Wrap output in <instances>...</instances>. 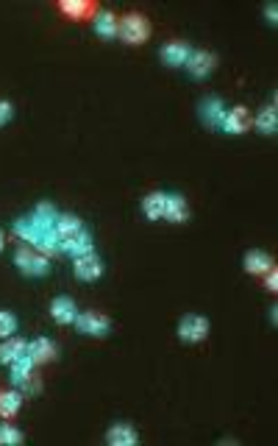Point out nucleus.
Segmentation results:
<instances>
[{
	"label": "nucleus",
	"mask_w": 278,
	"mask_h": 446,
	"mask_svg": "<svg viewBox=\"0 0 278 446\" xmlns=\"http://www.w3.org/2000/svg\"><path fill=\"white\" fill-rule=\"evenodd\" d=\"M76 327L81 329V335L100 338V335H106V332H109L111 321H109V316H103V313H98V310H89V313L76 316Z\"/></svg>",
	"instance_id": "7ed1b4c3"
},
{
	"label": "nucleus",
	"mask_w": 278,
	"mask_h": 446,
	"mask_svg": "<svg viewBox=\"0 0 278 446\" xmlns=\"http://www.w3.org/2000/svg\"><path fill=\"white\" fill-rule=\"evenodd\" d=\"M58 12H64L67 17H76V20H95L98 14V3L95 0H58Z\"/></svg>",
	"instance_id": "20e7f679"
},
{
	"label": "nucleus",
	"mask_w": 278,
	"mask_h": 446,
	"mask_svg": "<svg viewBox=\"0 0 278 446\" xmlns=\"http://www.w3.org/2000/svg\"><path fill=\"white\" fill-rule=\"evenodd\" d=\"M50 316H53L56 324H70V321H76V304H73V299H67V295H58V299H53Z\"/></svg>",
	"instance_id": "f8f14e48"
},
{
	"label": "nucleus",
	"mask_w": 278,
	"mask_h": 446,
	"mask_svg": "<svg viewBox=\"0 0 278 446\" xmlns=\"http://www.w3.org/2000/svg\"><path fill=\"white\" fill-rule=\"evenodd\" d=\"M250 112L245 109V106H234L226 117H223V128L226 131H231V134H239V131H248L250 128Z\"/></svg>",
	"instance_id": "9d476101"
},
{
	"label": "nucleus",
	"mask_w": 278,
	"mask_h": 446,
	"mask_svg": "<svg viewBox=\"0 0 278 446\" xmlns=\"http://www.w3.org/2000/svg\"><path fill=\"white\" fill-rule=\"evenodd\" d=\"M261 276H264V287H267L270 293H275V287H278V271H275V265H272V268H267Z\"/></svg>",
	"instance_id": "b1692460"
},
{
	"label": "nucleus",
	"mask_w": 278,
	"mask_h": 446,
	"mask_svg": "<svg viewBox=\"0 0 278 446\" xmlns=\"http://www.w3.org/2000/svg\"><path fill=\"white\" fill-rule=\"evenodd\" d=\"M92 23H95V31L100 37H114L117 34V14H111V12H98Z\"/></svg>",
	"instance_id": "a211bd4d"
},
{
	"label": "nucleus",
	"mask_w": 278,
	"mask_h": 446,
	"mask_svg": "<svg viewBox=\"0 0 278 446\" xmlns=\"http://www.w3.org/2000/svg\"><path fill=\"white\" fill-rule=\"evenodd\" d=\"M23 440V432L12 424H0V443H20Z\"/></svg>",
	"instance_id": "4be33fe9"
},
{
	"label": "nucleus",
	"mask_w": 278,
	"mask_h": 446,
	"mask_svg": "<svg viewBox=\"0 0 278 446\" xmlns=\"http://www.w3.org/2000/svg\"><path fill=\"white\" fill-rule=\"evenodd\" d=\"M186 64H189L192 76H208V72H212V67L217 64V56L212 50H192L189 59H186Z\"/></svg>",
	"instance_id": "6e6552de"
},
{
	"label": "nucleus",
	"mask_w": 278,
	"mask_h": 446,
	"mask_svg": "<svg viewBox=\"0 0 278 446\" xmlns=\"http://www.w3.org/2000/svg\"><path fill=\"white\" fill-rule=\"evenodd\" d=\"M14 262H17L20 271L28 273V276H42V273H47V257L36 254V251L28 249V246H20V249H17Z\"/></svg>",
	"instance_id": "f03ea898"
},
{
	"label": "nucleus",
	"mask_w": 278,
	"mask_h": 446,
	"mask_svg": "<svg viewBox=\"0 0 278 446\" xmlns=\"http://www.w3.org/2000/svg\"><path fill=\"white\" fill-rule=\"evenodd\" d=\"M12 117V104L9 101H0V123H6Z\"/></svg>",
	"instance_id": "393cba45"
},
{
	"label": "nucleus",
	"mask_w": 278,
	"mask_h": 446,
	"mask_svg": "<svg viewBox=\"0 0 278 446\" xmlns=\"http://www.w3.org/2000/svg\"><path fill=\"white\" fill-rule=\"evenodd\" d=\"M151 34V26L142 14H136V12H128L122 17H117V37L128 45H139V42H145Z\"/></svg>",
	"instance_id": "f257e3e1"
},
{
	"label": "nucleus",
	"mask_w": 278,
	"mask_h": 446,
	"mask_svg": "<svg viewBox=\"0 0 278 446\" xmlns=\"http://www.w3.org/2000/svg\"><path fill=\"white\" fill-rule=\"evenodd\" d=\"M106 440L111 446H128V443H136V432L128 427V424H114L109 432H106Z\"/></svg>",
	"instance_id": "2eb2a0df"
},
{
	"label": "nucleus",
	"mask_w": 278,
	"mask_h": 446,
	"mask_svg": "<svg viewBox=\"0 0 278 446\" xmlns=\"http://www.w3.org/2000/svg\"><path fill=\"white\" fill-rule=\"evenodd\" d=\"M20 405H23V396L17 391H0V418L17 416Z\"/></svg>",
	"instance_id": "dca6fc26"
},
{
	"label": "nucleus",
	"mask_w": 278,
	"mask_h": 446,
	"mask_svg": "<svg viewBox=\"0 0 278 446\" xmlns=\"http://www.w3.org/2000/svg\"><path fill=\"white\" fill-rule=\"evenodd\" d=\"M189 45L184 42V39H173V42H167V45H162V59L167 61V64H173V67H178V64H184L186 59H189Z\"/></svg>",
	"instance_id": "9b49d317"
},
{
	"label": "nucleus",
	"mask_w": 278,
	"mask_h": 446,
	"mask_svg": "<svg viewBox=\"0 0 278 446\" xmlns=\"http://www.w3.org/2000/svg\"><path fill=\"white\" fill-rule=\"evenodd\" d=\"M17 329V318L6 310H0V338H12Z\"/></svg>",
	"instance_id": "412c9836"
},
{
	"label": "nucleus",
	"mask_w": 278,
	"mask_h": 446,
	"mask_svg": "<svg viewBox=\"0 0 278 446\" xmlns=\"http://www.w3.org/2000/svg\"><path fill=\"white\" fill-rule=\"evenodd\" d=\"M164 217H170L173 223H181L186 217V201L181 195H167V204H164Z\"/></svg>",
	"instance_id": "6ab92c4d"
},
{
	"label": "nucleus",
	"mask_w": 278,
	"mask_h": 446,
	"mask_svg": "<svg viewBox=\"0 0 278 446\" xmlns=\"http://www.w3.org/2000/svg\"><path fill=\"white\" fill-rule=\"evenodd\" d=\"M61 249L70 251V254H76V257H81V254L92 251V240H89V235L84 229H78L73 235H61Z\"/></svg>",
	"instance_id": "1a4fd4ad"
},
{
	"label": "nucleus",
	"mask_w": 278,
	"mask_h": 446,
	"mask_svg": "<svg viewBox=\"0 0 278 446\" xmlns=\"http://www.w3.org/2000/svg\"><path fill=\"white\" fill-rule=\"evenodd\" d=\"M256 126H259L264 134H272V131H275V109H272V106L261 109L259 117H256Z\"/></svg>",
	"instance_id": "aec40b11"
},
{
	"label": "nucleus",
	"mask_w": 278,
	"mask_h": 446,
	"mask_svg": "<svg viewBox=\"0 0 278 446\" xmlns=\"http://www.w3.org/2000/svg\"><path fill=\"white\" fill-rule=\"evenodd\" d=\"M164 204H167V195L164 193H151V195H145L142 209H145V215L151 220H156V217H164Z\"/></svg>",
	"instance_id": "f3484780"
},
{
	"label": "nucleus",
	"mask_w": 278,
	"mask_h": 446,
	"mask_svg": "<svg viewBox=\"0 0 278 446\" xmlns=\"http://www.w3.org/2000/svg\"><path fill=\"white\" fill-rule=\"evenodd\" d=\"M78 229H84V226H81V220L73 217V215L58 220V235H73V232H78Z\"/></svg>",
	"instance_id": "5701e85b"
},
{
	"label": "nucleus",
	"mask_w": 278,
	"mask_h": 446,
	"mask_svg": "<svg viewBox=\"0 0 278 446\" xmlns=\"http://www.w3.org/2000/svg\"><path fill=\"white\" fill-rule=\"evenodd\" d=\"M267 268H272V257L270 254H264V251H248L245 254V271L248 273H253V276H261Z\"/></svg>",
	"instance_id": "4468645a"
},
{
	"label": "nucleus",
	"mask_w": 278,
	"mask_h": 446,
	"mask_svg": "<svg viewBox=\"0 0 278 446\" xmlns=\"http://www.w3.org/2000/svg\"><path fill=\"white\" fill-rule=\"evenodd\" d=\"M100 273H103V262H100L92 251L76 257V276H78L81 282H92V279H98Z\"/></svg>",
	"instance_id": "0eeeda50"
},
{
	"label": "nucleus",
	"mask_w": 278,
	"mask_h": 446,
	"mask_svg": "<svg viewBox=\"0 0 278 446\" xmlns=\"http://www.w3.org/2000/svg\"><path fill=\"white\" fill-rule=\"evenodd\" d=\"M25 343L20 340V338H6L3 343H0V362H9V365H14L23 354H25Z\"/></svg>",
	"instance_id": "ddd939ff"
},
{
	"label": "nucleus",
	"mask_w": 278,
	"mask_h": 446,
	"mask_svg": "<svg viewBox=\"0 0 278 446\" xmlns=\"http://www.w3.org/2000/svg\"><path fill=\"white\" fill-rule=\"evenodd\" d=\"M25 354H28V360H31L34 365H47V362L56 360V343L47 340V338H36L34 343H28Z\"/></svg>",
	"instance_id": "423d86ee"
},
{
	"label": "nucleus",
	"mask_w": 278,
	"mask_h": 446,
	"mask_svg": "<svg viewBox=\"0 0 278 446\" xmlns=\"http://www.w3.org/2000/svg\"><path fill=\"white\" fill-rule=\"evenodd\" d=\"M178 335H181L184 340H189V343H200V340H206V335H208V321L200 318V316H186V318L181 321V327H178Z\"/></svg>",
	"instance_id": "39448f33"
},
{
	"label": "nucleus",
	"mask_w": 278,
	"mask_h": 446,
	"mask_svg": "<svg viewBox=\"0 0 278 446\" xmlns=\"http://www.w3.org/2000/svg\"><path fill=\"white\" fill-rule=\"evenodd\" d=\"M3 243H6V237H3V232H0V249H3Z\"/></svg>",
	"instance_id": "a878e982"
}]
</instances>
